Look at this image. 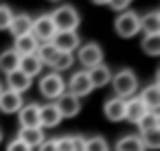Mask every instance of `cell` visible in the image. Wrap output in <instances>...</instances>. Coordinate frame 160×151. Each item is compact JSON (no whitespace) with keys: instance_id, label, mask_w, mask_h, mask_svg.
Listing matches in <instances>:
<instances>
[{"instance_id":"74e56055","label":"cell","mask_w":160,"mask_h":151,"mask_svg":"<svg viewBox=\"0 0 160 151\" xmlns=\"http://www.w3.org/2000/svg\"><path fill=\"white\" fill-rule=\"evenodd\" d=\"M0 92H2V85H0Z\"/></svg>"},{"instance_id":"9a60e30c","label":"cell","mask_w":160,"mask_h":151,"mask_svg":"<svg viewBox=\"0 0 160 151\" xmlns=\"http://www.w3.org/2000/svg\"><path fill=\"white\" fill-rule=\"evenodd\" d=\"M31 83H33V79L27 77V75H22L20 70H13V72L7 75V85H9L7 90H11V92H16V94L27 92V90L31 88Z\"/></svg>"},{"instance_id":"30bf717a","label":"cell","mask_w":160,"mask_h":151,"mask_svg":"<svg viewBox=\"0 0 160 151\" xmlns=\"http://www.w3.org/2000/svg\"><path fill=\"white\" fill-rule=\"evenodd\" d=\"M31 27H33V18L29 13H13V20L9 24V31L13 35V40L18 37H24L31 33Z\"/></svg>"},{"instance_id":"8992f818","label":"cell","mask_w":160,"mask_h":151,"mask_svg":"<svg viewBox=\"0 0 160 151\" xmlns=\"http://www.w3.org/2000/svg\"><path fill=\"white\" fill-rule=\"evenodd\" d=\"M77 57H79L81 66H83V68H88V70H90V68H94V66H99V64H103V51H101V46H99L97 42L81 44V46H79Z\"/></svg>"},{"instance_id":"603a6c76","label":"cell","mask_w":160,"mask_h":151,"mask_svg":"<svg viewBox=\"0 0 160 151\" xmlns=\"http://www.w3.org/2000/svg\"><path fill=\"white\" fill-rule=\"evenodd\" d=\"M18 61H20V55L13 48H7V51L0 53V70H2L5 75L18 70Z\"/></svg>"},{"instance_id":"44dd1931","label":"cell","mask_w":160,"mask_h":151,"mask_svg":"<svg viewBox=\"0 0 160 151\" xmlns=\"http://www.w3.org/2000/svg\"><path fill=\"white\" fill-rule=\"evenodd\" d=\"M140 31H145V35H156L160 33V11H149L140 18Z\"/></svg>"},{"instance_id":"ba28073f","label":"cell","mask_w":160,"mask_h":151,"mask_svg":"<svg viewBox=\"0 0 160 151\" xmlns=\"http://www.w3.org/2000/svg\"><path fill=\"white\" fill-rule=\"evenodd\" d=\"M92 92V85H90V79H88V72L86 70H79L70 77L68 81V94L81 99V96H88Z\"/></svg>"},{"instance_id":"6da1fadb","label":"cell","mask_w":160,"mask_h":151,"mask_svg":"<svg viewBox=\"0 0 160 151\" xmlns=\"http://www.w3.org/2000/svg\"><path fill=\"white\" fill-rule=\"evenodd\" d=\"M112 88H114L118 99H123V101L132 99L136 94V90H138V79H136L134 70H125L123 68L116 75H112Z\"/></svg>"},{"instance_id":"5b68a950","label":"cell","mask_w":160,"mask_h":151,"mask_svg":"<svg viewBox=\"0 0 160 151\" xmlns=\"http://www.w3.org/2000/svg\"><path fill=\"white\" fill-rule=\"evenodd\" d=\"M55 24L51 20V13H42L38 18H33V27H31V35L38 40V44H44V42H51L53 35H55Z\"/></svg>"},{"instance_id":"7c38bea8","label":"cell","mask_w":160,"mask_h":151,"mask_svg":"<svg viewBox=\"0 0 160 151\" xmlns=\"http://www.w3.org/2000/svg\"><path fill=\"white\" fill-rule=\"evenodd\" d=\"M86 72H88V79H90L92 90H94V88H103V85H108V83L112 81V70H110L105 64H99V66H94V68H90V70H86Z\"/></svg>"},{"instance_id":"277c9868","label":"cell","mask_w":160,"mask_h":151,"mask_svg":"<svg viewBox=\"0 0 160 151\" xmlns=\"http://www.w3.org/2000/svg\"><path fill=\"white\" fill-rule=\"evenodd\" d=\"M114 29L121 37H134L140 31V18L134 11H121L114 20Z\"/></svg>"},{"instance_id":"7a4b0ae2","label":"cell","mask_w":160,"mask_h":151,"mask_svg":"<svg viewBox=\"0 0 160 151\" xmlns=\"http://www.w3.org/2000/svg\"><path fill=\"white\" fill-rule=\"evenodd\" d=\"M51 20L55 24V31H77L81 18H79V11L70 5H62L57 7L53 13H51Z\"/></svg>"},{"instance_id":"cb8c5ba5","label":"cell","mask_w":160,"mask_h":151,"mask_svg":"<svg viewBox=\"0 0 160 151\" xmlns=\"http://www.w3.org/2000/svg\"><path fill=\"white\" fill-rule=\"evenodd\" d=\"M57 151H83V136H62V138H57Z\"/></svg>"},{"instance_id":"2e32d148","label":"cell","mask_w":160,"mask_h":151,"mask_svg":"<svg viewBox=\"0 0 160 151\" xmlns=\"http://www.w3.org/2000/svg\"><path fill=\"white\" fill-rule=\"evenodd\" d=\"M138 99L142 101V105H145L149 112H158V107H160V83L156 81V83L147 85Z\"/></svg>"},{"instance_id":"d6a6232c","label":"cell","mask_w":160,"mask_h":151,"mask_svg":"<svg viewBox=\"0 0 160 151\" xmlns=\"http://www.w3.org/2000/svg\"><path fill=\"white\" fill-rule=\"evenodd\" d=\"M7 151H33V149H31V147H27L24 142H20V140L16 138V140H11V142L7 144Z\"/></svg>"},{"instance_id":"8fae6325","label":"cell","mask_w":160,"mask_h":151,"mask_svg":"<svg viewBox=\"0 0 160 151\" xmlns=\"http://www.w3.org/2000/svg\"><path fill=\"white\" fill-rule=\"evenodd\" d=\"M59 123H62V114H59V110L55 107V103L40 105V127H42V129L57 127Z\"/></svg>"},{"instance_id":"3957f363","label":"cell","mask_w":160,"mask_h":151,"mask_svg":"<svg viewBox=\"0 0 160 151\" xmlns=\"http://www.w3.org/2000/svg\"><path fill=\"white\" fill-rule=\"evenodd\" d=\"M40 92H42L44 99H48V101L55 103V101L66 92V83H64L62 75H57V72L44 75V77L40 79Z\"/></svg>"},{"instance_id":"4dcf8cb0","label":"cell","mask_w":160,"mask_h":151,"mask_svg":"<svg viewBox=\"0 0 160 151\" xmlns=\"http://www.w3.org/2000/svg\"><path fill=\"white\" fill-rule=\"evenodd\" d=\"M83 151H108V142L103 136L83 138Z\"/></svg>"},{"instance_id":"9c48e42d","label":"cell","mask_w":160,"mask_h":151,"mask_svg":"<svg viewBox=\"0 0 160 151\" xmlns=\"http://www.w3.org/2000/svg\"><path fill=\"white\" fill-rule=\"evenodd\" d=\"M55 107L59 110L62 118H72V116H77V114L81 112V99H77V96L64 92V94L55 101Z\"/></svg>"},{"instance_id":"ac0fdd59","label":"cell","mask_w":160,"mask_h":151,"mask_svg":"<svg viewBox=\"0 0 160 151\" xmlns=\"http://www.w3.org/2000/svg\"><path fill=\"white\" fill-rule=\"evenodd\" d=\"M103 114H105L108 120H114V123L123 120V118H125V101L118 99V96L105 101V105H103Z\"/></svg>"},{"instance_id":"4fadbf2b","label":"cell","mask_w":160,"mask_h":151,"mask_svg":"<svg viewBox=\"0 0 160 151\" xmlns=\"http://www.w3.org/2000/svg\"><path fill=\"white\" fill-rule=\"evenodd\" d=\"M22 94H16L11 90H2L0 92V112L5 114H13V112H20L22 107Z\"/></svg>"},{"instance_id":"d4e9b609","label":"cell","mask_w":160,"mask_h":151,"mask_svg":"<svg viewBox=\"0 0 160 151\" xmlns=\"http://www.w3.org/2000/svg\"><path fill=\"white\" fill-rule=\"evenodd\" d=\"M57 48L51 44V42H44V44H40L38 46V51H35V55H38V59L42 61V66H53V61H55V57H57Z\"/></svg>"},{"instance_id":"1f68e13d","label":"cell","mask_w":160,"mask_h":151,"mask_svg":"<svg viewBox=\"0 0 160 151\" xmlns=\"http://www.w3.org/2000/svg\"><path fill=\"white\" fill-rule=\"evenodd\" d=\"M11 20H13V11H11V7L0 5V31H2V29H9Z\"/></svg>"},{"instance_id":"e0dca14e","label":"cell","mask_w":160,"mask_h":151,"mask_svg":"<svg viewBox=\"0 0 160 151\" xmlns=\"http://www.w3.org/2000/svg\"><path fill=\"white\" fill-rule=\"evenodd\" d=\"M20 125L22 127H40V105L38 103H27L20 107Z\"/></svg>"},{"instance_id":"f35d334b","label":"cell","mask_w":160,"mask_h":151,"mask_svg":"<svg viewBox=\"0 0 160 151\" xmlns=\"http://www.w3.org/2000/svg\"><path fill=\"white\" fill-rule=\"evenodd\" d=\"M51 2H57V0H51Z\"/></svg>"},{"instance_id":"484cf974","label":"cell","mask_w":160,"mask_h":151,"mask_svg":"<svg viewBox=\"0 0 160 151\" xmlns=\"http://www.w3.org/2000/svg\"><path fill=\"white\" fill-rule=\"evenodd\" d=\"M138 129H140V134L142 131H153V129H160V116H158V112H147L138 123Z\"/></svg>"},{"instance_id":"e575fe53","label":"cell","mask_w":160,"mask_h":151,"mask_svg":"<svg viewBox=\"0 0 160 151\" xmlns=\"http://www.w3.org/2000/svg\"><path fill=\"white\" fill-rule=\"evenodd\" d=\"M132 2V0H108V5L114 9V11H125V7Z\"/></svg>"},{"instance_id":"f1b7e54d","label":"cell","mask_w":160,"mask_h":151,"mask_svg":"<svg viewBox=\"0 0 160 151\" xmlns=\"http://www.w3.org/2000/svg\"><path fill=\"white\" fill-rule=\"evenodd\" d=\"M138 138H140V142H142L145 151H147V149H160V129H153V131H142Z\"/></svg>"},{"instance_id":"52a82bcc","label":"cell","mask_w":160,"mask_h":151,"mask_svg":"<svg viewBox=\"0 0 160 151\" xmlns=\"http://www.w3.org/2000/svg\"><path fill=\"white\" fill-rule=\"evenodd\" d=\"M51 44L59 53H72L81 46V37L77 35V31H57L51 40Z\"/></svg>"},{"instance_id":"d6986e66","label":"cell","mask_w":160,"mask_h":151,"mask_svg":"<svg viewBox=\"0 0 160 151\" xmlns=\"http://www.w3.org/2000/svg\"><path fill=\"white\" fill-rule=\"evenodd\" d=\"M147 112H149V110L142 105V101H140L138 96H132V99L125 101V118H127L129 123H138Z\"/></svg>"},{"instance_id":"83f0119b","label":"cell","mask_w":160,"mask_h":151,"mask_svg":"<svg viewBox=\"0 0 160 151\" xmlns=\"http://www.w3.org/2000/svg\"><path fill=\"white\" fill-rule=\"evenodd\" d=\"M142 51H145L147 55H151V57L160 55V33H156V35H145V37H142Z\"/></svg>"},{"instance_id":"f546056e","label":"cell","mask_w":160,"mask_h":151,"mask_svg":"<svg viewBox=\"0 0 160 151\" xmlns=\"http://www.w3.org/2000/svg\"><path fill=\"white\" fill-rule=\"evenodd\" d=\"M72 53H57V57H55V61H53V72H62V70H68L70 66H72Z\"/></svg>"},{"instance_id":"8d00e7d4","label":"cell","mask_w":160,"mask_h":151,"mask_svg":"<svg viewBox=\"0 0 160 151\" xmlns=\"http://www.w3.org/2000/svg\"><path fill=\"white\" fill-rule=\"evenodd\" d=\"M0 140H2V131H0Z\"/></svg>"},{"instance_id":"7402d4cb","label":"cell","mask_w":160,"mask_h":151,"mask_svg":"<svg viewBox=\"0 0 160 151\" xmlns=\"http://www.w3.org/2000/svg\"><path fill=\"white\" fill-rule=\"evenodd\" d=\"M38 40L29 33V35H24V37H18L16 42H13V51L20 55V57H24V55H33L35 51H38Z\"/></svg>"},{"instance_id":"ffe728a7","label":"cell","mask_w":160,"mask_h":151,"mask_svg":"<svg viewBox=\"0 0 160 151\" xmlns=\"http://www.w3.org/2000/svg\"><path fill=\"white\" fill-rule=\"evenodd\" d=\"M18 70L22 72V75H27V77H35V75H40L42 72V61L38 59V55L33 53V55H24V57H20V61H18Z\"/></svg>"},{"instance_id":"4316f807","label":"cell","mask_w":160,"mask_h":151,"mask_svg":"<svg viewBox=\"0 0 160 151\" xmlns=\"http://www.w3.org/2000/svg\"><path fill=\"white\" fill-rule=\"evenodd\" d=\"M116 151H145L138 136H123L116 142Z\"/></svg>"},{"instance_id":"836d02e7","label":"cell","mask_w":160,"mask_h":151,"mask_svg":"<svg viewBox=\"0 0 160 151\" xmlns=\"http://www.w3.org/2000/svg\"><path fill=\"white\" fill-rule=\"evenodd\" d=\"M38 149L40 151H57V138H46Z\"/></svg>"},{"instance_id":"d590c367","label":"cell","mask_w":160,"mask_h":151,"mask_svg":"<svg viewBox=\"0 0 160 151\" xmlns=\"http://www.w3.org/2000/svg\"><path fill=\"white\" fill-rule=\"evenodd\" d=\"M92 2H97V5H108V0H92Z\"/></svg>"},{"instance_id":"5bb4252c","label":"cell","mask_w":160,"mask_h":151,"mask_svg":"<svg viewBox=\"0 0 160 151\" xmlns=\"http://www.w3.org/2000/svg\"><path fill=\"white\" fill-rule=\"evenodd\" d=\"M18 140L33 149V147H40L46 138H44L42 127H20V131H18Z\"/></svg>"}]
</instances>
